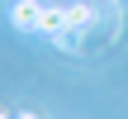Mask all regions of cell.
Wrapping results in <instances>:
<instances>
[{
	"label": "cell",
	"mask_w": 128,
	"mask_h": 119,
	"mask_svg": "<svg viewBox=\"0 0 128 119\" xmlns=\"http://www.w3.org/2000/svg\"><path fill=\"white\" fill-rule=\"evenodd\" d=\"M43 10H48V5H38V0H19V5L10 10V19H14L19 29H33V33H38V24H43Z\"/></svg>",
	"instance_id": "cell-1"
},
{
	"label": "cell",
	"mask_w": 128,
	"mask_h": 119,
	"mask_svg": "<svg viewBox=\"0 0 128 119\" xmlns=\"http://www.w3.org/2000/svg\"><path fill=\"white\" fill-rule=\"evenodd\" d=\"M14 119H38V114H33V110H24V114H14Z\"/></svg>",
	"instance_id": "cell-2"
},
{
	"label": "cell",
	"mask_w": 128,
	"mask_h": 119,
	"mask_svg": "<svg viewBox=\"0 0 128 119\" xmlns=\"http://www.w3.org/2000/svg\"><path fill=\"white\" fill-rule=\"evenodd\" d=\"M0 119H10V114H5V110H0Z\"/></svg>",
	"instance_id": "cell-3"
}]
</instances>
